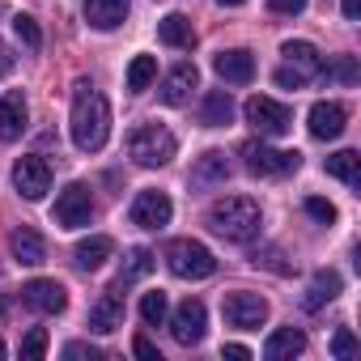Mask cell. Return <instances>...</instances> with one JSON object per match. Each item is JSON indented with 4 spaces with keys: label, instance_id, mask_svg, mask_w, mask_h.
<instances>
[{
    "label": "cell",
    "instance_id": "1",
    "mask_svg": "<svg viewBox=\"0 0 361 361\" xmlns=\"http://www.w3.org/2000/svg\"><path fill=\"white\" fill-rule=\"evenodd\" d=\"M68 128H73V145L81 153H98L106 145V136H111V106L85 77L73 85V119H68Z\"/></svg>",
    "mask_w": 361,
    "mask_h": 361
},
{
    "label": "cell",
    "instance_id": "2",
    "mask_svg": "<svg viewBox=\"0 0 361 361\" xmlns=\"http://www.w3.org/2000/svg\"><path fill=\"white\" fill-rule=\"evenodd\" d=\"M264 226V213L251 196H226V200H213L209 209V230L221 234L226 243H251Z\"/></svg>",
    "mask_w": 361,
    "mask_h": 361
},
{
    "label": "cell",
    "instance_id": "3",
    "mask_svg": "<svg viewBox=\"0 0 361 361\" xmlns=\"http://www.w3.org/2000/svg\"><path fill=\"white\" fill-rule=\"evenodd\" d=\"M174 149H178V140H174V132H166L161 123H140V128L128 136V157H132L136 166H145V170L166 166V161L174 157Z\"/></svg>",
    "mask_w": 361,
    "mask_h": 361
},
{
    "label": "cell",
    "instance_id": "4",
    "mask_svg": "<svg viewBox=\"0 0 361 361\" xmlns=\"http://www.w3.org/2000/svg\"><path fill=\"white\" fill-rule=\"evenodd\" d=\"M166 268H170L178 281H204V276L217 272V259H213V251H209L204 243H196V238H174V243L166 247Z\"/></svg>",
    "mask_w": 361,
    "mask_h": 361
},
{
    "label": "cell",
    "instance_id": "5",
    "mask_svg": "<svg viewBox=\"0 0 361 361\" xmlns=\"http://www.w3.org/2000/svg\"><path fill=\"white\" fill-rule=\"evenodd\" d=\"M238 157H243V166H247L251 174H259V178L289 174V170L302 166V153H298V149H272V145H264V140H247V145L238 149Z\"/></svg>",
    "mask_w": 361,
    "mask_h": 361
},
{
    "label": "cell",
    "instance_id": "6",
    "mask_svg": "<svg viewBox=\"0 0 361 361\" xmlns=\"http://www.w3.org/2000/svg\"><path fill=\"white\" fill-rule=\"evenodd\" d=\"M13 188H18V196H22V200L39 204V200L51 192V166H47L39 153L18 157V166H13Z\"/></svg>",
    "mask_w": 361,
    "mask_h": 361
},
{
    "label": "cell",
    "instance_id": "7",
    "mask_svg": "<svg viewBox=\"0 0 361 361\" xmlns=\"http://www.w3.org/2000/svg\"><path fill=\"white\" fill-rule=\"evenodd\" d=\"M247 123H251L259 136H285V132L293 128V111H289L285 102H276V98L255 94V98L247 102Z\"/></svg>",
    "mask_w": 361,
    "mask_h": 361
},
{
    "label": "cell",
    "instance_id": "8",
    "mask_svg": "<svg viewBox=\"0 0 361 361\" xmlns=\"http://www.w3.org/2000/svg\"><path fill=\"white\" fill-rule=\"evenodd\" d=\"M204 327H209V310H204L200 298H188V302L174 306V314H170V336L183 344V348L200 344V340H204Z\"/></svg>",
    "mask_w": 361,
    "mask_h": 361
},
{
    "label": "cell",
    "instance_id": "9",
    "mask_svg": "<svg viewBox=\"0 0 361 361\" xmlns=\"http://www.w3.org/2000/svg\"><path fill=\"white\" fill-rule=\"evenodd\" d=\"M90 217H94V196H90V188H85V183H68V188L56 196V221H60L64 230H81V226H90Z\"/></svg>",
    "mask_w": 361,
    "mask_h": 361
},
{
    "label": "cell",
    "instance_id": "10",
    "mask_svg": "<svg viewBox=\"0 0 361 361\" xmlns=\"http://www.w3.org/2000/svg\"><path fill=\"white\" fill-rule=\"evenodd\" d=\"M221 310H226V323L243 327V331H259L268 323V302L259 293H230Z\"/></svg>",
    "mask_w": 361,
    "mask_h": 361
},
{
    "label": "cell",
    "instance_id": "11",
    "mask_svg": "<svg viewBox=\"0 0 361 361\" xmlns=\"http://www.w3.org/2000/svg\"><path fill=\"white\" fill-rule=\"evenodd\" d=\"M170 213H174V204H170L166 192H140V196L132 200V209H128L132 226H140V230H161V226H170Z\"/></svg>",
    "mask_w": 361,
    "mask_h": 361
},
{
    "label": "cell",
    "instance_id": "12",
    "mask_svg": "<svg viewBox=\"0 0 361 361\" xmlns=\"http://www.w3.org/2000/svg\"><path fill=\"white\" fill-rule=\"evenodd\" d=\"M22 302H26L30 310H39V314H60V310L68 306V289H64L60 281L35 276V281L22 285Z\"/></svg>",
    "mask_w": 361,
    "mask_h": 361
},
{
    "label": "cell",
    "instance_id": "13",
    "mask_svg": "<svg viewBox=\"0 0 361 361\" xmlns=\"http://www.w3.org/2000/svg\"><path fill=\"white\" fill-rule=\"evenodd\" d=\"M213 73L226 81V85H247L255 77V56L247 47H230V51H217L213 56Z\"/></svg>",
    "mask_w": 361,
    "mask_h": 361
},
{
    "label": "cell",
    "instance_id": "14",
    "mask_svg": "<svg viewBox=\"0 0 361 361\" xmlns=\"http://www.w3.org/2000/svg\"><path fill=\"white\" fill-rule=\"evenodd\" d=\"M119 327H123V293H119V289H106V293H98V302L90 306V331L111 336V331H119Z\"/></svg>",
    "mask_w": 361,
    "mask_h": 361
},
{
    "label": "cell",
    "instance_id": "15",
    "mask_svg": "<svg viewBox=\"0 0 361 361\" xmlns=\"http://www.w3.org/2000/svg\"><path fill=\"white\" fill-rule=\"evenodd\" d=\"M200 85V73H196V64H174L170 73H166V81H161V90H157V98L166 102V106H183L188 98H192V90Z\"/></svg>",
    "mask_w": 361,
    "mask_h": 361
},
{
    "label": "cell",
    "instance_id": "16",
    "mask_svg": "<svg viewBox=\"0 0 361 361\" xmlns=\"http://www.w3.org/2000/svg\"><path fill=\"white\" fill-rule=\"evenodd\" d=\"M26 132V94L22 90H9L0 94V140H18Z\"/></svg>",
    "mask_w": 361,
    "mask_h": 361
},
{
    "label": "cell",
    "instance_id": "17",
    "mask_svg": "<svg viewBox=\"0 0 361 361\" xmlns=\"http://www.w3.org/2000/svg\"><path fill=\"white\" fill-rule=\"evenodd\" d=\"M344 106L340 102H314L310 106V136L314 140H336L344 132Z\"/></svg>",
    "mask_w": 361,
    "mask_h": 361
},
{
    "label": "cell",
    "instance_id": "18",
    "mask_svg": "<svg viewBox=\"0 0 361 361\" xmlns=\"http://www.w3.org/2000/svg\"><path fill=\"white\" fill-rule=\"evenodd\" d=\"M128 13H132L128 0H85V22L94 30H115L128 22Z\"/></svg>",
    "mask_w": 361,
    "mask_h": 361
},
{
    "label": "cell",
    "instance_id": "19",
    "mask_svg": "<svg viewBox=\"0 0 361 361\" xmlns=\"http://www.w3.org/2000/svg\"><path fill=\"white\" fill-rule=\"evenodd\" d=\"M281 56H285V60H289V68H293V73H302L306 81L323 73V56H319V47H314V43H306V39H289V43L281 47Z\"/></svg>",
    "mask_w": 361,
    "mask_h": 361
},
{
    "label": "cell",
    "instance_id": "20",
    "mask_svg": "<svg viewBox=\"0 0 361 361\" xmlns=\"http://www.w3.org/2000/svg\"><path fill=\"white\" fill-rule=\"evenodd\" d=\"M9 247H13V259L26 264V268H39V264L47 259V243H43V234L30 230V226H18L13 238H9Z\"/></svg>",
    "mask_w": 361,
    "mask_h": 361
},
{
    "label": "cell",
    "instance_id": "21",
    "mask_svg": "<svg viewBox=\"0 0 361 361\" xmlns=\"http://www.w3.org/2000/svg\"><path fill=\"white\" fill-rule=\"evenodd\" d=\"M226 178H230V161H226L221 149H209L204 157H196V166H192V188H217V183H226Z\"/></svg>",
    "mask_w": 361,
    "mask_h": 361
},
{
    "label": "cell",
    "instance_id": "22",
    "mask_svg": "<svg viewBox=\"0 0 361 361\" xmlns=\"http://www.w3.org/2000/svg\"><path fill=\"white\" fill-rule=\"evenodd\" d=\"M340 289H344L340 272H331V268H319V272L310 276V285H306V298H302V306H306V310H319V306H327V302H331Z\"/></svg>",
    "mask_w": 361,
    "mask_h": 361
},
{
    "label": "cell",
    "instance_id": "23",
    "mask_svg": "<svg viewBox=\"0 0 361 361\" xmlns=\"http://www.w3.org/2000/svg\"><path fill=\"white\" fill-rule=\"evenodd\" d=\"M298 353H306V336L298 327H276L264 344V357L268 361H293Z\"/></svg>",
    "mask_w": 361,
    "mask_h": 361
},
{
    "label": "cell",
    "instance_id": "24",
    "mask_svg": "<svg viewBox=\"0 0 361 361\" xmlns=\"http://www.w3.org/2000/svg\"><path fill=\"white\" fill-rule=\"evenodd\" d=\"M73 255H77V268H85V272H98V268H102V264L115 255V243H111L106 234H94V238H81Z\"/></svg>",
    "mask_w": 361,
    "mask_h": 361
},
{
    "label": "cell",
    "instance_id": "25",
    "mask_svg": "<svg viewBox=\"0 0 361 361\" xmlns=\"http://www.w3.org/2000/svg\"><path fill=\"white\" fill-rule=\"evenodd\" d=\"M323 170H327L331 178H340V183L357 188V183H361V153H357V149H340V153H331V157L323 161Z\"/></svg>",
    "mask_w": 361,
    "mask_h": 361
},
{
    "label": "cell",
    "instance_id": "26",
    "mask_svg": "<svg viewBox=\"0 0 361 361\" xmlns=\"http://www.w3.org/2000/svg\"><path fill=\"white\" fill-rule=\"evenodd\" d=\"M230 119H234L230 94H226V90H209V98H204V106H200V123H204V128H226Z\"/></svg>",
    "mask_w": 361,
    "mask_h": 361
},
{
    "label": "cell",
    "instance_id": "27",
    "mask_svg": "<svg viewBox=\"0 0 361 361\" xmlns=\"http://www.w3.org/2000/svg\"><path fill=\"white\" fill-rule=\"evenodd\" d=\"M157 35H161V43H170V47H192V43H196V30H192V22H188L183 13H166V18L157 22Z\"/></svg>",
    "mask_w": 361,
    "mask_h": 361
},
{
    "label": "cell",
    "instance_id": "28",
    "mask_svg": "<svg viewBox=\"0 0 361 361\" xmlns=\"http://www.w3.org/2000/svg\"><path fill=\"white\" fill-rule=\"evenodd\" d=\"M149 272H153V251H149V247H132L128 259H123L119 285H132V281H140V276H149Z\"/></svg>",
    "mask_w": 361,
    "mask_h": 361
},
{
    "label": "cell",
    "instance_id": "29",
    "mask_svg": "<svg viewBox=\"0 0 361 361\" xmlns=\"http://www.w3.org/2000/svg\"><path fill=\"white\" fill-rule=\"evenodd\" d=\"M153 77H157V60H153V56H136V60L128 64V90H132V94H145V90L153 85Z\"/></svg>",
    "mask_w": 361,
    "mask_h": 361
},
{
    "label": "cell",
    "instance_id": "30",
    "mask_svg": "<svg viewBox=\"0 0 361 361\" xmlns=\"http://www.w3.org/2000/svg\"><path fill=\"white\" fill-rule=\"evenodd\" d=\"M166 314H170V298H166L161 289H149V293L140 298V319H145L149 327H157V323H166Z\"/></svg>",
    "mask_w": 361,
    "mask_h": 361
},
{
    "label": "cell",
    "instance_id": "31",
    "mask_svg": "<svg viewBox=\"0 0 361 361\" xmlns=\"http://www.w3.org/2000/svg\"><path fill=\"white\" fill-rule=\"evenodd\" d=\"M13 35H18L30 51H39V47H43V30H39V22H35L30 13H18V18H13Z\"/></svg>",
    "mask_w": 361,
    "mask_h": 361
},
{
    "label": "cell",
    "instance_id": "32",
    "mask_svg": "<svg viewBox=\"0 0 361 361\" xmlns=\"http://www.w3.org/2000/svg\"><path fill=\"white\" fill-rule=\"evenodd\" d=\"M47 353V327H30L22 340V361H43Z\"/></svg>",
    "mask_w": 361,
    "mask_h": 361
},
{
    "label": "cell",
    "instance_id": "33",
    "mask_svg": "<svg viewBox=\"0 0 361 361\" xmlns=\"http://www.w3.org/2000/svg\"><path fill=\"white\" fill-rule=\"evenodd\" d=\"M306 213H310L319 226H336V204L323 200V196H310V200H306Z\"/></svg>",
    "mask_w": 361,
    "mask_h": 361
},
{
    "label": "cell",
    "instance_id": "34",
    "mask_svg": "<svg viewBox=\"0 0 361 361\" xmlns=\"http://www.w3.org/2000/svg\"><path fill=\"white\" fill-rule=\"evenodd\" d=\"M331 357H340V361H348V357H357V336H353L348 327H340V331L331 336Z\"/></svg>",
    "mask_w": 361,
    "mask_h": 361
},
{
    "label": "cell",
    "instance_id": "35",
    "mask_svg": "<svg viewBox=\"0 0 361 361\" xmlns=\"http://www.w3.org/2000/svg\"><path fill=\"white\" fill-rule=\"evenodd\" d=\"M323 68H327V64H323ZM327 73H331L336 81H344V85H353V81H357V60H353V56H340V60H336V64H331Z\"/></svg>",
    "mask_w": 361,
    "mask_h": 361
},
{
    "label": "cell",
    "instance_id": "36",
    "mask_svg": "<svg viewBox=\"0 0 361 361\" xmlns=\"http://www.w3.org/2000/svg\"><path fill=\"white\" fill-rule=\"evenodd\" d=\"M276 85H281V90H302V85H306V77H302V73H293V68L285 64V68L276 73Z\"/></svg>",
    "mask_w": 361,
    "mask_h": 361
},
{
    "label": "cell",
    "instance_id": "37",
    "mask_svg": "<svg viewBox=\"0 0 361 361\" xmlns=\"http://www.w3.org/2000/svg\"><path fill=\"white\" fill-rule=\"evenodd\" d=\"M132 348H136V357H145V361H161V353L153 348V340H145V336H136L132 340Z\"/></svg>",
    "mask_w": 361,
    "mask_h": 361
},
{
    "label": "cell",
    "instance_id": "38",
    "mask_svg": "<svg viewBox=\"0 0 361 361\" xmlns=\"http://www.w3.org/2000/svg\"><path fill=\"white\" fill-rule=\"evenodd\" d=\"M268 9H272V13H302L306 0H268Z\"/></svg>",
    "mask_w": 361,
    "mask_h": 361
},
{
    "label": "cell",
    "instance_id": "39",
    "mask_svg": "<svg viewBox=\"0 0 361 361\" xmlns=\"http://www.w3.org/2000/svg\"><path fill=\"white\" fill-rule=\"evenodd\" d=\"M64 357H90V361H98L102 353H98L94 344H81V340H77V344H68V348H64Z\"/></svg>",
    "mask_w": 361,
    "mask_h": 361
},
{
    "label": "cell",
    "instance_id": "40",
    "mask_svg": "<svg viewBox=\"0 0 361 361\" xmlns=\"http://www.w3.org/2000/svg\"><path fill=\"white\" fill-rule=\"evenodd\" d=\"M13 73V51H9V43H0V77H9Z\"/></svg>",
    "mask_w": 361,
    "mask_h": 361
},
{
    "label": "cell",
    "instance_id": "41",
    "mask_svg": "<svg viewBox=\"0 0 361 361\" xmlns=\"http://www.w3.org/2000/svg\"><path fill=\"white\" fill-rule=\"evenodd\" d=\"M226 357H230V361H247L251 348H247V344H226Z\"/></svg>",
    "mask_w": 361,
    "mask_h": 361
},
{
    "label": "cell",
    "instance_id": "42",
    "mask_svg": "<svg viewBox=\"0 0 361 361\" xmlns=\"http://www.w3.org/2000/svg\"><path fill=\"white\" fill-rule=\"evenodd\" d=\"M344 18H348V22L361 18V0H344Z\"/></svg>",
    "mask_w": 361,
    "mask_h": 361
},
{
    "label": "cell",
    "instance_id": "43",
    "mask_svg": "<svg viewBox=\"0 0 361 361\" xmlns=\"http://www.w3.org/2000/svg\"><path fill=\"white\" fill-rule=\"evenodd\" d=\"M217 5H243V0H217Z\"/></svg>",
    "mask_w": 361,
    "mask_h": 361
},
{
    "label": "cell",
    "instance_id": "44",
    "mask_svg": "<svg viewBox=\"0 0 361 361\" xmlns=\"http://www.w3.org/2000/svg\"><path fill=\"white\" fill-rule=\"evenodd\" d=\"M0 357H5V340H0Z\"/></svg>",
    "mask_w": 361,
    "mask_h": 361
}]
</instances>
